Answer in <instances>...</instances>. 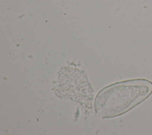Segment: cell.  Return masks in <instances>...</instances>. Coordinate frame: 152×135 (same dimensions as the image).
<instances>
[{
    "instance_id": "cell-1",
    "label": "cell",
    "mask_w": 152,
    "mask_h": 135,
    "mask_svg": "<svg viewBox=\"0 0 152 135\" xmlns=\"http://www.w3.org/2000/svg\"><path fill=\"white\" fill-rule=\"evenodd\" d=\"M152 93V82L146 79H134L112 84L97 95L94 109L103 118L120 115L130 110Z\"/></svg>"
}]
</instances>
